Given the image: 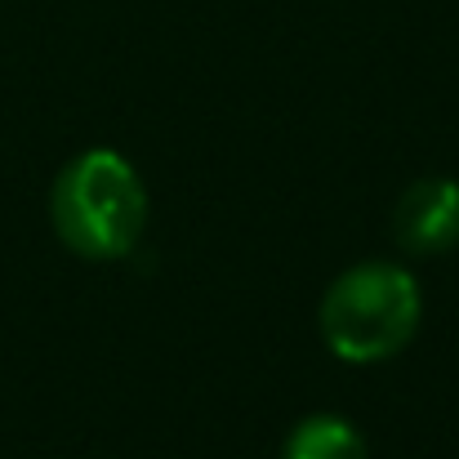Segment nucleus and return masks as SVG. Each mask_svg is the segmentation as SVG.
I'll use <instances>...</instances> for the list:
<instances>
[{
    "label": "nucleus",
    "instance_id": "obj_1",
    "mask_svg": "<svg viewBox=\"0 0 459 459\" xmlns=\"http://www.w3.org/2000/svg\"><path fill=\"white\" fill-rule=\"evenodd\" d=\"M54 232L81 259H121L139 246L148 223V192L139 169L121 152H85L76 156L49 196Z\"/></svg>",
    "mask_w": 459,
    "mask_h": 459
},
{
    "label": "nucleus",
    "instance_id": "obj_3",
    "mask_svg": "<svg viewBox=\"0 0 459 459\" xmlns=\"http://www.w3.org/2000/svg\"><path fill=\"white\" fill-rule=\"evenodd\" d=\"M393 237L411 255H442L459 246V183L420 178L402 192L393 210Z\"/></svg>",
    "mask_w": 459,
    "mask_h": 459
},
{
    "label": "nucleus",
    "instance_id": "obj_2",
    "mask_svg": "<svg viewBox=\"0 0 459 459\" xmlns=\"http://www.w3.org/2000/svg\"><path fill=\"white\" fill-rule=\"evenodd\" d=\"M420 281L397 264H357L339 273L321 299V339L339 361L370 366L402 352L420 330Z\"/></svg>",
    "mask_w": 459,
    "mask_h": 459
},
{
    "label": "nucleus",
    "instance_id": "obj_4",
    "mask_svg": "<svg viewBox=\"0 0 459 459\" xmlns=\"http://www.w3.org/2000/svg\"><path fill=\"white\" fill-rule=\"evenodd\" d=\"M281 459H366V442L339 415H307L286 437Z\"/></svg>",
    "mask_w": 459,
    "mask_h": 459
}]
</instances>
